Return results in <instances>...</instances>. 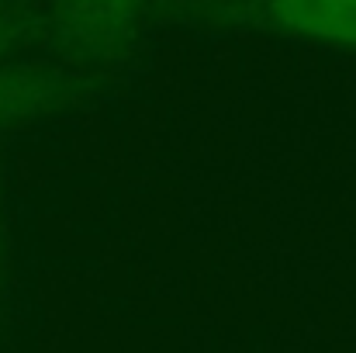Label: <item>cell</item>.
Returning <instances> with one entry per match:
<instances>
[{"mask_svg": "<svg viewBox=\"0 0 356 353\" xmlns=\"http://www.w3.org/2000/svg\"><path fill=\"white\" fill-rule=\"evenodd\" d=\"M270 28L356 49V0H263Z\"/></svg>", "mask_w": 356, "mask_h": 353, "instance_id": "1", "label": "cell"}, {"mask_svg": "<svg viewBox=\"0 0 356 353\" xmlns=\"http://www.w3.org/2000/svg\"><path fill=\"white\" fill-rule=\"evenodd\" d=\"M83 3H90V7H97V10H121V7H128L131 0H83Z\"/></svg>", "mask_w": 356, "mask_h": 353, "instance_id": "2", "label": "cell"}]
</instances>
